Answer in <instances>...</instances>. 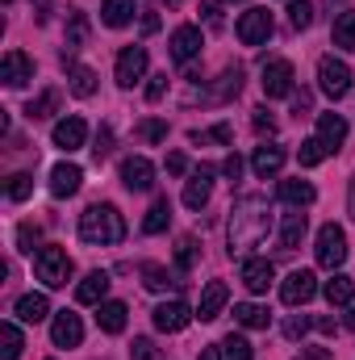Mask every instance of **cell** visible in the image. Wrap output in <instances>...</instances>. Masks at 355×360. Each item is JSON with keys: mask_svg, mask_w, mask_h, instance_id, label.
<instances>
[{"mask_svg": "<svg viewBox=\"0 0 355 360\" xmlns=\"http://www.w3.org/2000/svg\"><path fill=\"white\" fill-rule=\"evenodd\" d=\"M314 256H318L322 269H330V272L343 269V260H347V235H343V226L326 222V226L318 231V248H314Z\"/></svg>", "mask_w": 355, "mask_h": 360, "instance_id": "obj_4", "label": "cell"}, {"mask_svg": "<svg viewBox=\"0 0 355 360\" xmlns=\"http://www.w3.org/2000/svg\"><path fill=\"white\" fill-rule=\"evenodd\" d=\"M326 155H330V147H326L322 139H305V143H301V151H297L301 168H318V164H322Z\"/></svg>", "mask_w": 355, "mask_h": 360, "instance_id": "obj_37", "label": "cell"}, {"mask_svg": "<svg viewBox=\"0 0 355 360\" xmlns=\"http://www.w3.org/2000/svg\"><path fill=\"white\" fill-rule=\"evenodd\" d=\"M138 139H142V143H163V139H168V122H159V117H147V122L138 126Z\"/></svg>", "mask_w": 355, "mask_h": 360, "instance_id": "obj_45", "label": "cell"}, {"mask_svg": "<svg viewBox=\"0 0 355 360\" xmlns=\"http://www.w3.org/2000/svg\"><path fill=\"white\" fill-rule=\"evenodd\" d=\"M168 172H172V176H184V172H188V155H184V151H172V155H168Z\"/></svg>", "mask_w": 355, "mask_h": 360, "instance_id": "obj_52", "label": "cell"}, {"mask_svg": "<svg viewBox=\"0 0 355 360\" xmlns=\"http://www.w3.org/2000/svg\"><path fill=\"white\" fill-rule=\"evenodd\" d=\"M4 4H13V0H4Z\"/></svg>", "mask_w": 355, "mask_h": 360, "instance_id": "obj_63", "label": "cell"}, {"mask_svg": "<svg viewBox=\"0 0 355 360\" xmlns=\"http://www.w3.org/2000/svg\"><path fill=\"white\" fill-rule=\"evenodd\" d=\"M80 239L92 248H113L126 239V218L117 214V205H88L80 214Z\"/></svg>", "mask_w": 355, "mask_h": 360, "instance_id": "obj_2", "label": "cell"}, {"mask_svg": "<svg viewBox=\"0 0 355 360\" xmlns=\"http://www.w3.org/2000/svg\"><path fill=\"white\" fill-rule=\"evenodd\" d=\"M13 310H17L21 323H42V319L51 314V302H46V293H21Z\"/></svg>", "mask_w": 355, "mask_h": 360, "instance_id": "obj_25", "label": "cell"}, {"mask_svg": "<svg viewBox=\"0 0 355 360\" xmlns=\"http://www.w3.org/2000/svg\"><path fill=\"white\" fill-rule=\"evenodd\" d=\"M51 340H55V348H80V340H84V323H80V314L59 310L55 323H51Z\"/></svg>", "mask_w": 355, "mask_h": 360, "instance_id": "obj_12", "label": "cell"}, {"mask_svg": "<svg viewBox=\"0 0 355 360\" xmlns=\"http://www.w3.org/2000/svg\"><path fill=\"white\" fill-rule=\"evenodd\" d=\"M288 21H293V30H309L314 25V4L309 0H293L288 4Z\"/></svg>", "mask_w": 355, "mask_h": 360, "instance_id": "obj_43", "label": "cell"}, {"mask_svg": "<svg viewBox=\"0 0 355 360\" xmlns=\"http://www.w3.org/2000/svg\"><path fill=\"white\" fill-rule=\"evenodd\" d=\"M305 360H335V352H326V348H305Z\"/></svg>", "mask_w": 355, "mask_h": 360, "instance_id": "obj_56", "label": "cell"}, {"mask_svg": "<svg viewBox=\"0 0 355 360\" xmlns=\"http://www.w3.org/2000/svg\"><path fill=\"white\" fill-rule=\"evenodd\" d=\"M188 323H192V310H188L184 302H163V306L155 310V327H159V331H168V335L184 331Z\"/></svg>", "mask_w": 355, "mask_h": 360, "instance_id": "obj_17", "label": "cell"}, {"mask_svg": "<svg viewBox=\"0 0 355 360\" xmlns=\"http://www.w3.org/2000/svg\"><path fill=\"white\" fill-rule=\"evenodd\" d=\"M243 92V68L234 63V68H226L222 72V80H217V89L201 92V101H209V105H222V101H234Z\"/></svg>", "mask_w": 355, "mask_h": 360, "instance_id": "obj_18", "label": "cell"}, {"mask_svg": "<svg viewBox=\"0 0 355 360\" xmlns=\"http://www.w3.org/2000/svg\"><path fill=\"white\" fill-rule=\"evenodd\" d=\"M301 239H305V214L293 210V214H284V222H280V252H297Z\"/></svg>", "mask_w": 355, "mask_h": 360, "instance_id": "obj_24", "label": "cell"}, {"mask_svg": "<svg viewBox=\"0 0 355 360\" xmlns=\"http://www.w3.org/2000/svg\"><path fill=\"white\" fill-rule=\"evenodd\" d=\"M234 30H239V42L243 46H260V42L272 38V13L267 8H247Z\"/></svg>", "mask_w": 355, "mask_h": 360, "instance_id": "obj_6", "label": "cell"}, {"mask_svg": "<svg viewBox=\"0 0 355 360\" xmlns=\"http://www.w3.org/2000/svg\"><path fill=\"white\" fill-rule=\"evenodd\" d=\"M322 293H326V302H330V306H351L355 281H351V276H343V272H335V276L322 285Z\"/></svg>", "mask_w": 355, "mask_h": 360, "instance_id": "obj_29", "label": "cell"}, {"mask_svg": "<svg viewBox=\"0 0 355 360\" xmlns=\"http://www.w3.org/2000/svg\"><path fill=\"white\" fill-rule=\"evenodd\" d=\"M34 8H38L34 17H38V21H46V8H51V0H34Z\"/></svg>", "mask_w": 355, "mask_h": 360, "instance_id": "obj_58", "label": "cell"}, {"mask_svg": "<svg viewBox=\"0 0 355 360\" xmlns=\"http://www.w3.org/2000/svg\"><path fill=\"white\" fill-rule=\"evenodd\" d=\"M142 285L151 289V293H163L168 285H184V281H176L168 269H159V264H142Z\"/></svg>", "mask_w": 355, "mask_h": 360, "instance_id": "obj_36", "label": "cell"}, {"mask_svg": "<svg viewBox=\"0 0 355 360\" xmlns=\"http://www.w3.org/2000/svg\"><path fill=\"white\" fill-rule=\"evenodd\" d=\"M168 222H172V201H168V197H159V201L147 210L142 231H147V235H159V231H168Z\"/></svg>", "mask_w": 355, "mask_h": 360, "instance_id": "obj_33", "label": "cell"}, {"mask_svg": "<svg viewBox=\"0 0 355 360\" xmlns=\"http://www.w3.org/2000/svg\"><path fill=\"white\" fill-rule=\"evenodd\" d=\"M272 231V205H267L260 193H247L230 205V222H226V243H230V256H243L251 248H260Z\"/></svg>", "mask_w": 355, "mask_h": 360, "instance_id": "obj_1", "label": "cell"}, {"mask_svg": "<svg viewBox=\"0 0 355 360\" xmlns=\"http://www.w3.org/2000/svg\"><path fill=\"white\" fill-rule=\"evenodd\" d=\"M335 46L339 51H355V8H343L335 17Z\"/></svg>", "mask_w": 355, "mask_h": 360, "instance_id": "obj_34", "label": "cell"}, {"mask_svg": "<svg viewBox=\"0 0 355 360\" xmlns=\"http://www.w3.org/2000/svg\"><path fill=\"white\" fill-rule=\"evenodd\" d=\"M309 327H314V319H309V314H288V319H284V340H293V344H297V340H305V335H309Z\"/></svg>", "mask_w": 355, "mask_h": 360, "instance_id": "obj_44", "label": "cell"}, {"mask_svg": "<svg viewBox=\"0 0 355 360\" xmlns=\"http://www.w3.org/2000/svg\"><path fill=\"white\" fill-rule=\"evenodd\" d=\"M159 30V13L151 8V13H142V34H155Z\"/></svg>", "mask_w": 355, "mask_h": 360, "instance_id": "obj_55", "label": "cell"}, {"mask_svg": "<svg viewBox=\"0 0 355 360\" xmlns=\"http://www.w3.org/2000/svg\"><path fill=\"white\" fill-rule=\"evenodd\" d=\"M121 184H126L130 193H147V188H155V164L142 160V155L121 160Z\"/></svg>", "mask_w": 355, "mask_h": 360, "instance_id": "obj_11", "label": "cell"}, {"mask_svg": "<svg viewBox=\"0 0 355 360\" xmlns=\"http://www.w3.org/2000/svg\"><path fill=\"white\" fill-rule=\"evenodd\" d=\"M314 327H318V331H322V335H335V319H318V323H314Z\"/></svg>", "mask_w": 355, "mask_h": 360, "instance_id": "obj_57", "label": "cell"}, {"mask_svg": "<svg viewBox=\"0 0 355 360\" xmlns=\"http://www.w3.org/2000/svg\"><path fill=\"white\" fill-rule=\"evenodd\" d=\"M159 4H168V8H172V4H180V0H159Z\"/></svg>", "mask_w": 355, "mask_h": 360, "instance_id": "obj_62", "label": "cell"}, {"mask_svg": "<svg viewBox=\"0 0 355 360\" xmlns=\"http://www.w3.org/2000/svg\"><path fill=\"white\" fill-rule=\"evenodd\" d=\"M96 323L105 335H121L126 331V302H100L96 306Z\"/></svg>", "mask_w": 355, "mask_h": 360, "instance_id": "obj_26", "label": "cell"}, {"mask_svg": "<svg viewBox=\"0 0 355 360\" xmlns=\"http://www.w3.org/2000/svg\"><path fill=\"white\" fill-rule=\"evenodd\" d=\"M209 193H213V168H196L192 180L184 184V205L188 210H205L209 205Z\"/></svg>", "mask_w": 355, "mask_h": 360, "instance_id": "obj_15", "label": "cell"}, {"mask_svg": "<svg viewBox=\"0 0 355 360\" xmlns=\"http://www.w3.org/2000/svg\"><path fill=\"white\" fill-rule=\"evenodd\" d=\"M251 168H255V176H260V180L276 176V172L284 168V147H276V143L255 147V155H251Z\"/></svg>", "mask_w": 355, "mask_h": 360, "instance_id": "obj_23", "label": "cell"}, {"mask_svg": "<svg viewBox=\"0 0 355 360\" xmlns=\"http://www.w3.org/2000/svg\"><path fill=\"white\" fill-rule=\"evenodd\" d=\"M314 197L318 193H314L309 180H280V201H288V205L301 210V205H314Z\"/></svg>", "mask_w": 355, "mask_h": 360, "instance_id": "obj_30", "label": "cell"}, {"mask_svg": "<svg viewBox=\"0 0 355 360\" xmlns=\"http://www.w3.org/2000/svg\"><path fill=\"white\" fill-rule=\"evenodd\" d=\"M134 13H138V4H134V0H105V4H100V21H105L109 30L130 25V21H134Z\"/></svg>", "mask_w": 355, "mask_h": 360, "instance_id": "obj_27", "label": "cell"}, {"mask_svg": "<svg viewBox=\"0 0 355 360\" xmlns=\"http://www.w3.org/2000/svg\"><path fill=\"white\" fill-rule=\"evenodd\" d=\"M239 281H243L251 293H267V289H272V281H276V269H272V260L255 256V260H243V269H239Z\"/></svg>", "mask_w": 355, "mask_h": 360, "instance_id": "obj_14", "label": "cell"}, {"mask_svg": "<svg viewBox=\"0 0 355 360\" xmlns=\"http://www.w3.org/2000/svg\"><path fill=\"white\" fill-rule=\"evenodd\" d=\"M196 360H222V352H217V348H201V356Z\"/></svg>", "mask_w": 355, "mask_h": 360, "instance_id": "obj_59", "label": "cell"}, {"mask_svg": "<svg viewBox=\"0 0 355 360\" xmlns=\"http://www.w3.org/2000/svg\"><path fill=\"white\" fill-rule=\"evenodd\" d=\"M251 122H255V130H260V134H276V117H272L267 109H255V117H251Z\"/></svg>", "mask_w": 355, "mask_h": 360, "instance_id": "obj_51", "label": "cell"}, {"mask_svg": "<svg viewBox=\"0 0 355 360\" xmlns=\"http://www.w3.org/2000/svg\"><path fill=\"white\" fill-rule=\"evenodd\" d=\"M264 96L267 101H280V96H293V63L288 59H267L264 63Z\"/></svg>", "mask_w": 355, "mask_h": 360, "instance_id": "obj_7", "label": "cell"}, {"mask_svg": "<svg viewBox=\"0 0 355 360\" xmlns=\"http://www.w3.org/2000/svg\"><path fill=\"white\" fill-rule=\"evenodd\" d=\"M80 184H84V172H80L76 164H59V168L51 172V193H55V197H76Z\"/></svg>", "mask_w": 355, "mask_h": 360, "instance_id": "obj_22", "label": "cell"}, {"mask_svg": "<svg viewBox=\"0 0 355 360\" xmlns=\"http://www.w3.org/2000/svg\"><path fill=\"white\" fill-rule=\"evenodd\" d=\"M163 92H168V76H151V84H147V101L155 105V101H163Z\"/></svg>", "mask_w": 355, "mask_h": 360, "instance_id": "obj_48", "label": "cell"}, {"mask_svg": "<svg viewBox=\"0 0 355 360\" xmlns=\"http://www.w3.org/2000/svg\"><path fill=\"white\" fill-rule=\"evenodd\" d=\"M0 340H4V360H17L21 356V348H25V340H21V331H17V323H0Z\"/></svg>", "mask_w": 355, "mask_h": 360, "instance_id": "obj_39", "label": "cell"}, {"mask_svg": "<svg viewBox=\"0 0 355 360\" xmlns=\"http://www.w3.org/2000/svg\"><path fill=\"white\" fill-rule=\"evenodd\" d=\"M59 101H63V96H59V89H46L42 96H34V101L25 105V117H29V122H46V117H55Z\"/></svg>", "mask_w": 355, "mask_h": 360, "instance_id": "obj_31", "label": "cell"}, {"mask_svg": "<svg viewBox=\"0 0 355 360\" xmlns=\"http://www.w3.org/2000/svg\"><path fill=\"white\" fill-rule=\"evenodd\" d=\"M4 193H8V201H25V197L34 193V176H29V172H13L8 184H4Z\"/></svg>", "mask_w": 355, "mask_h": 360, "instance_id": "obj_41", "label": "cell"}, {"mask_svg": "<svg viewBox=\"0 0 355 360\" xmlns=\"http://www.w3.org/2000/svg\"><path fill=\"white\" fill-rule=\"evenodd\" d=\"M201 46H205V34H201L196 25L172 30V59H176V63H192V59L201 55Z\"/></svg>", "mask_w": 355, "mask_h": 360, "instance_id": "obj_13", "label": "cell"}, {"mask_svg": "<svg viewBox=\"0 0 355 360\" xmlns=\"http://www.w3.org/2000/svg\"><path fill=\"white\" fill-rule=\"evenodd\" d=\"M84 42H88V17H84L80 8H72V13H67V51H63V63H67Z\"/></svg>", "mask_w": 355, "mask_h": 360, "instance_id": "obj_28", "label": "cell"}, {"mask_svg": "<svg viewBox=\"0 0 355 360\" xmlns=\"http://www.w3.org/2000/svg\"><path fill=\"white\" fill-rule=\"evenodd\" d=\"M67 80H72V92H76V96H92V92H96V72L84 68V63H72Z\"/></svg>", "mask_w": 355, "mask_h": 360, "instance_id": "obj_35", "label": "cell"}, {"mask_svg": "<svg viewBox=\"0 0 355 360\" xmlns=\"http://www.w3.org/2000/svg\"><path fill=\"white\" fill-rule=\"evenodd\" d=\"M201 13H205V21H209L213 30H222V4H217V0H205Z\"/></svg>", "mask_w": 355, "mask_h": 360, "instance_id": "obj_49", "label": "cell"}, {"mask_svg": "<svg viewBox=\"0 0 355 360\" xmlns=\"http://www.w3.org/2000/svg\"><path fill=\"white\" fill-rule=\"evenodd\" d=\"M318 139H322L330 151H339V147L347 143V122H343V113H318Z\"/></svg>", "mask_w": 355, "mask_h": 360, "instance_id": "obj_21", "label": "cell"}, {"mask_svg": "<svg viewBox=\"0 0 355 360\" xmlns=\"http://www.w3.org/2000/svg\"><path fill=\"white\" fill-rule=\"evenodd\" d=\"M196 256H201L196 239H192V235H180V239H176V264H180V272H192Z\"/></svg>", "mask_w": 355, "mask_h": 360, "instance_id": "obj_38", "label": "cell"}, {"mask_svg": "<svg viewBox=\"0 0 355 360\" xmlns=\"http://www.w3.org/2000/svg\"><path fill=\"white\" fill-rule=\"evenodd\" d=\"M318 293V276L309 269H297L284 276V285H280V297H284V306H305L309 297Z\"/></svg>", "mask_w": 355, "mask_h": 360, "instance_id": "obj_8", "label": "cell"}, {"mask_svg": "<svg viewBox=\"0 0 355 360\" xmlns=\"http://www.w3.org/2000/svg\"><path fill=\"white\" fill-rule=\"evenodd\" d=\"M105 293H109V272H88L80 285H76V302L80 306H100L105 302Z\"/></svg>", "mask_w": 355, "mask_h": 360, "instance_id": "obj_20", "label": "cell"}, {"mask_svg": "<svg viewBox=\"0 0 355 360\" xmlns=\"http://www.w3.org/2000/svg\"><path fill=\"white\" fill-rule=\"evenodd\" d=\"M293 113H309V92H293Z\"/></svg>", "mask_w": 355, "mask_h": 360, "instance_id": "obj_54", "label": "cell"}, {"mask_svg": "<svg viewBox=\"0 0 355 360\" xmlns=\"http://www.w3.org/2000/svg\"><path fill=\"white\" fill-rule=\"evenodd\" d=\"M192 143L196 147H209V143H234V130L222 122V126H213V130H192Z\"/></svg>", "mask_w": 355, "mask_h": 360, "instance_id": "obj_40", "label": "cell"}, {"mask_svg": "<svg viewBox=\"0 0 355 360\" xmlns=\"http://www.w3.org/2000/svg\"><path fill=\"white\" fill-rule=\"evenodd\" d=\"M130 356L134 360H159V348H155L151 340H134V344H130Z\"/></svg>", "mask_w": 355, "mask_h": 360, "instance_id": "obj_47", "label": "cell"}, {"mask_svg": "<svg viewBox=\"0 0 355 360\" xmlns=\"http://www.w3.org/2000/svg\"><path fill=\"white\" fill-rule=\"evenodd\" d=\"M226 297H230V289H226L222 281H209V285H205V293H201V306H196V319H201V323H213V319L222 314V306H226Z\"/></svg>", "mask_w": 355, "mask_h": 360, "instance_id": "obj_19", "label": "cell"}, {"mask_svg": "<svg viewBox=\"0 0 355 360\" xmlns=\"http://www.w3.org/2000/svg\"><path fill=\"white\" fill-rule=\"evenodd\" d=\"M109 151H113V134H109V130H100V134H96V147H92V155H96V164H100V160H105Z\"/></svg>", "mask_w": 355, "mask_h": 360, "instance_id": "obj_50", "label": "cell"}, {"mask_svg": "<svg viewBox=\"0 0 355 360\" xmlns=\"http://www.w3.org/2000/svg\"><path fill=\"white\" fill-rule=\"evenodd\" d=\"M38 239H42V231H38V226H29V222H25V226H17V248H21V252H34V243H38Z\"/></svg>", "mask_w": 355, "mask_h": 360, "instance_id": "obj_46", "label": "cell"}, {"mask_svg": "<svg viewBox=\"0 0 355 360\" xmlns=\"http://www.w3.org/2000/svg\"><path fill=\"white\" fill-rule=\"evenodd\" d=\"M84 139H88V126H84V117H76V113L55 126V147H63V151H80Z\"/></svg>", "mask_w": 355, "mask_h": 360, "instance_id": "obj_16", "label": "cell"}, {"mask_svg": "<svg viewBox=\"0 0 355 360\" xmlns=\"http://www.w3.org/2000/svg\"><path fill=\"white\" fill-rule=\"evenodd\" d=\"M343 323H347V331H355V306L347 310V319H343Z\"/></svg>", "mask_w": 355, "mask_h": 360, "instance_id": "obj_60", "label": "cell"}, {"mask_svg": "<svg viewBox=\"0 0 355 360\" xmlns=\"http://www.w3.org/2000/svg\"><path fill=\"white\" fill-rule=\"evenodd\" d=\"M222 172H226L230 180H239V176H243V160H239V155H226V164H222Z\"/></svg>", "mask_w": 355, "mask_h": 360, "instance_id": "obj_53", "label": "cell"}, {"mask_svg": "<svg viewBox=\"0 0 355 360\" xmlns=\"http://www.w3.org/2000/svg\"><path fill=\"white\" fill-rule=\"evenodd\" d=\"M0 80H4L8 89H25V84L34 80V59H29L25 51H8V55L0 59Z\"/></svg>", "mask_w": 355, "mask_h": 360, "instance_id": "obj_10", "label": "cell"}, {"mask_svg": "<svg viewBox=\"0 0 355 360\" xmlns=\"http://www.w3.org/2000/svg\"><path fill=\"white\" fill-rule=\"evenodd\" d=\"M222 352H226V360H255L251 344H247L243 335H234V331H230V335L222 340Z\"/></svg>", "mask_w": 355, "mask_h": 360, "instance_id": "obj_42", "label": "cell"}, {"mask_svg": "<svg viewBox=\"0 0 355 360\" xmlns=\"http://www.w3.org/2000/svg\"><path fill=\"white\" fill-rule=\"evenodd\" d=\"M234 319H239L243 327H251V331H264L267 323H272L267 306H260V302H243V306H234Z\"/></svg>", "mask_w": 355, "mask_h": 360, "instance_id": "obj_32", "label": "cell"}, {"mask_svg": "<svg viewBox=\"0 0 355 360\" xmlns=\"http://www.w3.org/2000/svg\"><path fill=\"white\" fill-rule=\"evenodd\" d=\"M34 272H38V281L46 285V289H63L67 281H72V256L63 252V248H55V243H46V248H38L34 252Z\"/></svg>", "mask_w": 355, "mask_h": 360, "instance_id": "obj_3", "label": "cell"}, {"mask_svg": "<svg viewBox=\"0 0 355 360\" xmlns=\"http://www.w3.org/2000/svg\"><path fill=\"white\" fill-rule=\"evenodd\" d=\"M142 76H147V46H126L117 55V84L121 89H134Z\"/></svg>", "mask_w": 355, "mask_h": 360, "instance_id": "obj_9", "label": "cell"}, {"mask_svg": "<svg viewBox=\"0 0 355 360\" xmlns=\"http://www.w3.org/2000/svg\"><path fill=\"white\" fill-rule=\"evenodd\" d=\"M351 214H355V180H351Z\"/></svg>", "mask_w": 355, "mask_h": 360, "instance_id": "obj_61", "label": "cell"}, {"mask_svg": "<svg viewBox=\"0 0 355 360\" xmlns=\"http://www.w3.org/2000/svg\"><path fill=\"white\" fill-rule=\"evenodd\" d=\"M318 89L326 92L330 101H343V96L351 92V68H347L343 59L326 55V59L318 63Z\"/></svg>", "mask_w": 355, "mask_h": 360, "instance_id": "obj_5", "label": "cell"}]
</instances>
